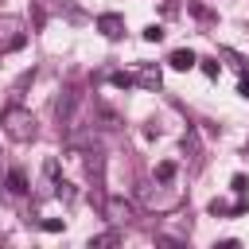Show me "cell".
I'll return each mask as SVG.
<instances>
[{"mask_svg": "<svg viewBox=\"0 0 249 249\" xmlns=\"http://www.w3.org/2000/svg\"><path fill=\"white\" fill-rule=\"evenodd\" d=\"M0 124H4V132H8L12 140H19V144L35 140V132H39L31 109H23V105H4V109H0Z\"/></svg>", "mask_w": 249, "mask_h": 249, "instance_id": "6da1fadb", "label": "cell"}, {"mask_svg": "<svg viewBox=\"0 0 249 249\" xmlns=\"http://www.w3.org/2000/svg\"><path fill=\"white\" fill-rule=\"evenodd\" d=\"M101 214L113 222V226H128L132 218H136V210H132V202L128 198H121V195H113V198H105L101 202Z\"/></svg>", "mask_w": 249, "mask_h": 249, "instance_id": "7a4b0ae2", "label": "cell"}, {"mask_svg": "<svg viewBox=\"0 0 249 249\" xmlns=\"http://www.w3.org/2000/svg\"><path fill=\"white\" fill-rule=\"evenodd\" d=\"M23 39H27V31H23V23H19L16 16H4V19H0V51H12V47H23Z\"/></svg>", "mask_w": 249, "mask_h": 249, "instance_id": "3957f363", "label": "cell"}, {"mask_svg": "<svg viewBox=\"0 0 249 249\" xmlns=\"http://www.w3.org/2000/svg\"><path fill=\"white\" fill-rule=\"evenodd\" d=\"M97 31H101L105 39H121V35H124V19H121L117 12H101V16H97Z\"/></svg>", "mask_w": 249, "mask_h": 249, "instance_id": "277c9868", "label": "cell"}, {"mask_svg": "<svg viewBox=\"0 0 249 249\" xmlns=\"http://www.w3.org/2000/svg\"><path fill=\"white\" fill-rule=\"evenodd\" d=\"M74 109H78V89H66V93H62V101H58V109H54L62 128H74Z\"/></svg>", "mask_w": 249, "mask_h": 249, "instance_id": "5b68a950", "label": "cell"}, {"mask_svg": "<svg viewBox=\"0 0 249 249\" xmlns=\"http://www.w3.org/2000/svg\"><path fill=\"white\" fill-rule=\"evenodd\" d=\"M195 62H198V54H195L191 47H179V51L167 54V66H171V70H191Z\"/></svg>", "mask_w": 249, "mask_h": 249, "instance_id": "8992f818", "label": "cell"}, {"mask_svg": "<svg viewBox=\"0 0 249 249\" xmlns=\"http://www.w3.org/2000/svg\"><path fill=\"white\" fill-rule=\"evenodd\" d=\"M132 82L144 86V89H160V86H163V74H160L156 66H140V70L132 74Z\"/></svg>", "mask_w": 249, "mask_h": 249, "instance_id": "52a82bcc", "label": "cell"}, {"mask_svg": "<svg viewBox=\"0 0 249 249\" xmlns=\"http://www.w3.org/2000/svg\"><path fill=\"white\" fill-rule=\"evenodd\" d=\"M8 191H12V195H23V191H27V179H23V171H12V175H8Z\"/></svg>", "mask_w": 249, "mask_h": 249, "instance_id": "ba28073f", "label": "cell"}, {"mask_svg": "<svg viewBox=\"0 0 249 249\" xmlns=\"http://www.w3.org/2000/svg\"><path fill=\"white\" fill-rule=\"evenodd\" d=\"M105 245H117V230H109V233H97V237H89V249H105Z\"/></svg>", "mask_w": 249, "mask_h": 249, "instance_id": "9c48e42d", "label": "cell"}, {"mask_svg": "<svg viewBox=\"0 0 249 249\" xmlns=\"http://www.w3.org/2000/svg\"><path fill=\"white\" fill-rule=\"evenodd\" d=\"M198 62H202V74H206V78H218V74H222V62H218V58H198Z\"/></svg>", "mask_w": 249, "mask_h": 249, "instance_id": "30bf717a", "label": "cell"}, {"mask_svg": "<svg viewBox=\"0 0 249 249\" xmlns=\"http://www.w3.org/2000/svg\"><path fill=\"white\" fill-rule=\"evenodd\" d=\"M156 179H160V183H171V179H175V163H167V160H163V163L156 167Z\"/></svg>", "mask_w": 249, "mask_h": 249, "instance_id": "8fae6325", "label": "cell"}, {"mask_svg": "<svg viewBox=\"0 0 249 249\" xmlns=\"http://www.w3.org/2000/svg\"><path fill=\"white\" fill-rule=\"evenodd\" d=\"M43 230L47 233H62L66 230V218H43Z\"/></svg>", "mask_w": 249, "mask_h": 249, "instance_id": "7c38bea8", "label": "cell"}, {"mask_svg": "<svg viewBox=\"0 0 249 249\" xmlns=\"http://www.w3.org/2000/svg\"><path fill=\"white\" fill-rule=\"evenodd\" d=\"M144 39H148V43H160V39H163V27H160V23H148V27H144Z\"/></svg>", "mask_w": 249, "mask_h": 249, "instance_id": "4fadbf2b", "label": "cell"}, {"mask_svg": "<svg viewBox=\"0 0 249 249\" xmlns=\"http://www.w3.org/2000/svg\"><path fill=\"white\" fill-rule=\"evenodd\" d=\"M43 171H47V179H58V160H54V156H51V160H47V163H43Z\"/></svg>", "mask_w": 249, "mask_h": 249, "instance_id": "5bb4252c", "label": "cell"}, {"mask_svg": "<svg viewBox=\"0 0 249 249\" xmlns=\"http://www.w3.org/2000/svg\"><path fill=\"white\" fill-rule=\"evenodd\" d=\"M237 93L249 101V74H245V66H241V82H237Z\"/></svg>", "mask_w": 249, "mask_h": 249, "instance_id": "9a60e30c", "label": "cell"}, {"mask_svg": "<svg viewBox=\"0 0 249 249\" xmlns=\"http://www.w3.org/2000/svg\"><path fill=\"white\" fill-rule=\"evenodd\" d=\"M113 86H121V89H128V86H132V74H113Z\"/></svg>", "mask_w": 249, "mask_h": 249, "instance_id": "2e32d148", "label": "cell"}, {"mask_svg": "<svg viewBox=\"0 0 249 249\" xmlns=\"http://www.w3.org/2000/svg\"><path fill=\"white\" fill-rule=\"evenodd\" d=\"M230 187H233L237 195H245V187H249V183H245V175H233V179H230Z\"/></svg>", "mask_w": 249, "mask_h": 249, "instance_id": "e0dca14e", "label": "cell"}]
</instances>
